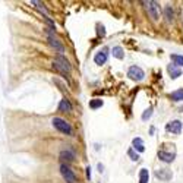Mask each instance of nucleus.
<instances>
[{
    "label": "nucleus",
    "mask_w": 183,
    "mask_h": 183,
    "mask_svg": "<svg viewBox=\"0 0 183 183\" xmlns=\"http://www.w3.org/2000/svg\"><path fill=\"white\" fill-rule=\"evenodd\" d=\"M53 126L57 129V131H60L62 133H66V135H69V136H72L73 135V129H72V126L67 123L66 120H63V119H60V117H54L53 119Z\"/></svg>",
    "instance_id": "1"
},
{
    "label": "nucleus",
    "mask_w": 183,
    "mask_h": 183,
    "mask_svg": "<svg viewBox=\"0 0 183 183\" xmlns=\"http://www.w3.org/2000/svg\"><path fill=\"white\" fill-rule=\"evenodd\" d=\"M53 65H54V67L59 71V72H62L63 75H66V73L71 72V66H69V62L63 57V56H59V57H56L54 59V62H53Z\"/></svg>",
    "instance_id": "2"
},
{
    "label": "nucleus",
    "mask_w": 183,
    "mask_h": 183,
    "mask_svg": "<svg viewBox=\"0 0 183 183\" xmlns=\"http://www.w3.org/2000/svg\"><path fill=\"white\" fill-rule=\"evenodd\" d=\"M128 76L131 79H133V81L139 82V81H142V79L145 78V73L139 66H131L129 71H128Z\"/></svg>",
    "instance_id": "3"
},
{
    "label": "nucleus",
    "mask_w": 183,
    "mask_h": 183,
    "mask_svg": "<svg viewBox=\"0 0 183 183\" xmlns=\"http://www.w3.org/2000/svg\"><path fill=\"white\" fill-rule=\"evenodd\" d=\"M145 7L150 13V16L152 18L154 21H158L160 19V6H158L155 2H145Z\"/></svg>",
    "instance_id": "4"
},
{
    "label": "nucleus",
    "mask_w": 183,
    "mask_h": 183,
    "mask_svg": "<svg viewBox=\"0 0 183 183\" xmlns=\"http://www.w3.org/2000/svg\"><path fill=\"white\" fill-rule=\"evenodd\" d=\"M60 173H62L63 179H65L67 183H75V182H76V176L73 174V171L71 170L67 166H65V164H62V166H60Z\"/></svg>",
    "instance_id": "5"
},
{
    "label": "nucleus",
    "mask_w": 183,
    "mask_h": 183,
    "mask_svg": "<svg viewBox=\"0 0 183 183\" xmlns=\"http://www.w3.org/2000/svg\"><path fill=\"white\" fill-rule=\"evenodd\" d=\"M166 131L170 132V133H174V135H179L182 132V122L180 120H171L166 124Z\"/></svg>",
    "instance_id": "6"
},
{
    "label": "nucleus",
    "mask_w": 183,
    "mask_h": 183,
    "mask_svg": "<svg viewBox=\"0 0 183 183\" xmlns=\"http://www.w3.org/2000/svg\"><path fill=\"white\" fill-rule=\"evenodd\" d=\"M174 157H176V152L166 151L164 148H163V150L158 151V158H160L161 161H164V163H171V161L174 160Z\"/></svg>",
    "instance_id": "7"
},
{
    "label": "nucleus",
    "mask_w": 183,
    "mask_h": 183,
    "mask_svg": "<svg viewBox=\"0 0 183 183\" xmlns=\"http://www.w3.org/2000/svg\"><path fill=\"white\" fill-rule=\"evenodd\" d=\"M171 176H173V173L170 170H167V169H160V170L155 171V177H158L160 180H170Z\"/></svg>",
    "instance_id": "8"
},
{
    "label": "nucleus",
    "mask_w": 183,
    "mask_h": 183,
    "mask_svg": "<svg viewBox=\"0 0 183 183\" xmlns=\"http://www.w3.org/2000/svg\"><path fill=\"white\" fill-rule=\"evenodd\" d=\"M167 72L170 73V78L171 79H177L180 75H182L180 67H177L176 65H169V67H167Z\"/></svg>",
    "instance_id": "9"
},
{
    "label": "nucleus",
    "mask_w": 183,
    "mask_h": 183,
    "mask_svg": "<svg viewBox=\"0 0 183 183\" xmlns=\"http://www.w3.org/2000/svg\"><path fill=\"white\" fill-rule=\"evenodd\" d=\"M94 62L97 65H104L105 62H107V50H103V51L97 53L95 57H94Z\"/></svg>",
    "instance_id": "10"
},
{
    "label": "nucleus",
    "mask_w": 183,
    "mask_h": 183,
    "mask_svg": "<svg viewBox=\"0 0 183 183\" xmlns=\"http://www.w3.org/2000/svg\"><path fill=\"white\" fill-rule=\"evenodd\" d=\"M132 144H133V150L139 151V152H144V151H145L144 142H142V139H141V138H135Z\"/></svg>",
    "instance_id": "11"
},
{
    "label": "nucleus",
    "mask_w": 183,
    "mask_h": 183,
    "mask_svg": "<svg viewBox=\"0 0 183 183\" xmlns=\"http://www.w3.org/2000/svg\"><path fill=\"white\" fill-rule=\"evenodd\" d=\"M150 180V173L147 169H141L139 171V183H148Z\"/></svg>",
    "instance_id": "12"
},
{
    "label": "nucleus",
    "mask_w": 183,
    "mask_h": 183,
    "mask_svg": "<svg viewBox=\"0 0 183 183\" xmlns=\"http://www.w3.org/2000/svg\"><path fill=\"white\" fill-rule=\"evenodd\" d=\"M59 110L60 111H72V105H71V103L67 101V100H62L59 104Z\"/></svg>",
    "instance_id": "13"
},
{
    "label": "nucleus",
    "mask_w": 183,
    "mask_h": 183,
    "mask_svg": "<svg viewBox=\"0 0 183 183\" xmlns=\"http://www.w3.org/2000/svg\"><path fill=\"white\" fill-rule=\"evenodd\" d=\"M113 56L114 57H117V59H123L124 57V53H123V48L122 47H119V46H116V47H113Z\"/></svg>",
    "instance_id": "14"
},
{
    "label": "nucleus",
    "mask_w": 183,
    "mask_h": 183,
    "mask_svg": "<svg viewBox=\"0 0 183 183\" xmlns=\"http://www.w3.org/2000/svg\"><path fill=\"white\" fill-rule=\"evenodd\" d=\"M170 97L173 101H183V90H177V91L171 92Z\"/></svg>",
    "instance_id": "15"
},
{
    "label": "nucleus",
    "mask_w": 183,
    "mask_h": 183,
    "mask_svg": "<svg viewBox=\"0 0 183 183\" xmlns=\"http://www.w3.org/2000/svg\"><path fill=\"white\" fill-rule=\"evenodd\" d=\"M101 105H103V100H100V98H94V100L90 101V109H92V110L100 109Z\"/></svg>",
    "instance_id": "16"
},
{
    "label": "nucleus",
    "mask_w": 183,
    "mask_h": 183,
    "mask_svg": "<svg viewBox=\"0 0 183 183\" xmlns=\"http://www.w3.org/2000/svg\"><path fill=\"white\" fill-rule=\"evenodd\" d=\"M171 60L174 62V65L179 67V66H183V56H179V54H171L170 56Z\"/></svg>",
    "instance_id": "17"
},
{
    "label": "nucleus",
    "mask_w": 183,
    "mask_h": 183,
    "mask_svg": "<svg viewBox=\"0 0 183 183\" xmlns=\"http://www.w3.org/2000/svg\"><path fill=\"white\" fill-rule=\"evenodd\" d=\"M50 44H51L53 47H54V48H56V50H59L60 53L63 51V46H62V44H59V43H57V40H54L53 38V35H50Z\"/></svg>",
    "instance_id": "18"
},
{
    "label": "nucleus",
    "mask_w": 183,
    "mask_h": 183,
    "mask_svg": "<svg viewBox=\"0 0 183 183\" xmlns=\"http://www.w3.org/2000/svg\"><path fill=\"white\" fill-rule=\"evenodd\" d=\"M60 157L65 158V160H67V161H72L73 158H75V154L71 152V151H63V152L60 154Z\"/></svg>",
    "instance_id": "19"
},
{
    "label": "nucleus",
    "mask_w": 183,
    "mask_h": 183,
    "mask_svg": "<svg viewBox=\"0 0 183 183\" xmlns=\"http://www.w3.org/2000/svg\"><path fill=\"white\" fill-rule=\"evenodd\" d=\"M164 15H166V18H167V21H169V22H171V21H173V10H171L170 6H167L166 9H164Z\"/></svg>",
    "instance_id": "20"
},
{
    "label": "nucleus",
    "mask_w": 183,
    "mask_h": 183,
    "mask_svg": "<svg viewBox=\"0 0 183 183\" xmlns=\"http://www.w3.org/2000/svg\"><path fill=\"white\" fill-rule=\"evenodd\" d=\"M128 155L131 157V160H132V161H138V160H139V155H138L136 152L133 151V148H131V150L128 151Z\"/></svg>",
    "instance_id": "21"
},
{
    "label": "nucleus",
    "mask_w": 183,
    "mask_h": 183,
    "mask_svg": "<svg viewBox=\"0 0 183 183\" xmlns=\"http://www.w3.org/2000/svg\"><path fill=\"white\" fill-rule=\"evenodd\" d=\"M151 116H152V109H148V110H145V113L142 114V120H144V122H147V120H148Z\"/></svg>",
    "instance_id": "22"
},
{
    "label": "nucleus",
    "mask_w": 183,
    "mask_h": 183,
    "mask_svg": "<svg viewBox=\"0 0 183 183\" xmlns=\"http://www.w3.org/2000/svg\"><path fill=\"white\" fill-rule=\"evenodd\" d=\"M98 28H100V29H98V34H101V35H104V34H105V31H104V26H103V25H101V26L98 25Z\"/></svg>",
    "instance_id": "23"
},
{
    "label": "nucleus",
    "mask_w": 183,
    "mask_h": 183,
    "mask_svg": "<svg viewBox=\"0 0 183 183\" xmlns=\"http://www.w3.org/2000/svg\"><path fill=\"white\" fill-rule=\"evenodd\" d=\"M86 177L91 179V169H90V167H86Z\"/></svg>",
    "instance_id": "24"
},
{
    "label": "nucleus",
    "mask_w": 183,
    "mask_h": 183,
    "mask_svg": "<svg viewBox=\"0 0 183 183\" xmlns=\"http://www.w3.org/2000/svg\"><path fill=\"white\" fill-rule=\"evenodd\" d=\"M103 169H104V167H103V164H98V171H100V173L103 171Z\"/></svg>",
    "instance_id": "25"
},
{
    "label": "nucleus",
    "mask_w": 183,
    "mask_h": 183,
    "mask_svg": "<svg viewBox=\"0 0 183 183\" xmlns=\"http://www.w3.org/2000/svg\"><path fill=\"white\" fill-rule=\"evenodd\" d=\"M180 111H183V107H182V109H180Z\"/></svg>",
    "instance_id": "26"
}]
</instances>
